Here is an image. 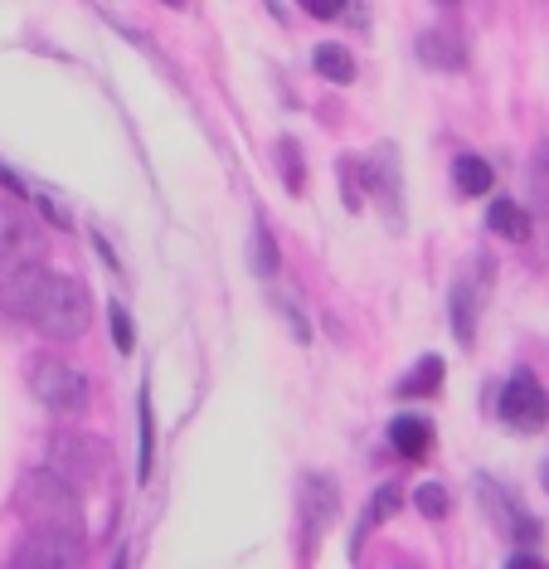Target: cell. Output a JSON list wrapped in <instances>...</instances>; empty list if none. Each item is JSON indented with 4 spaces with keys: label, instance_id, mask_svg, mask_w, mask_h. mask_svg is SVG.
<instances>
[{
    "label": "cell",
    "instance_id": "obj_2",
    "mask_svg": "<svg viewBox=\"0 0 549 569\" xmlns=\"http://www.w3.org/2000/svg\"><path fill=\"white\" fill-rule=\"evenodd\" d=\"M16 507L30 521V530H63V536H83V491L59 482L49 468H34L16 491Z\"/></svg>",
    "mask_w": 549,
    "mask_h": 569
},
{
    "label": "cell",
    "instance_id": "obj_29",
    "mask_svg": "<svg viewBox=\"0 0 549 569\" xmlns=\"http://www.w3.org/2000/svg\"><path fill=\"white\" fill-rule=\"evenodd\" d=\"M545 491H549V462H545Z\"/></svg>",
    "mask_w": 549,
    "mask_h": 569
},
{
    "label": "cell",
    "instance_id": "obj_15",
    "mask_svg": "<svg viewBox=\"0 0 549 569\" xmlns=\"http://www.w3.org/2000/svg\"><path fill=\"white\" fill-rule=\"evenodd\" d=\"M448 317H452L457 341L472 346V341H477V292L467 288V282H452V292H448Z\"/></svg>",
    "mask_w": 549,
    "mask_h": 569
},
{
    "label": "cell",
    "instance_id": "obj_23",
    "mask_svg": "<svg viewBox=\"0 0 549 569\" xmlns=\"http://www.w3.org/2000/svg\"><path fill=\"white\" fill-rule=\"evenodd\" d=\"M413 507L428 516V521H442V516H448V507H452V497H448V487L442 482H423L413 491Z\"/></svg>",
    "mask_w": 549,
    "mask_h": 569
},
{
    "label": "cell",
    "instance_id": "obj_21",
    "mask_svg": "<svg viewBox=\"0 0 549 569\" xmlns=\"http://www.w3.org/2000/svg\"><path fill=\"white\" fill-rule=\"evenodd\" d=\"M399 507H403V491H399L395 482H385V487L375 491L370 511H365V526H360V536H365V530H375V526H385L389 516H399Z\"/></svg>",
    "mask_w": 549,
    "mask_h": 569
},
{
    "label": "cell",
    "instance_id": "obj_16",
    "mask_svg": "<svg viewBox=\"0 0 549 569\" xmlns=\"http://www.w3.org/2000/svg\"><path fill=\"white\" fill-rule=\"evenodd\" d=\"M137 429H141V452H137V477L147 482L156 462V413H151V385H141L137 395Z\"/></svg>",
    "mask_w": 549,
    "mask_h": 569
},
{
    "label": "cell",
    "instance_id": "obj_25",
    "mask_svg": "<svg viewBox=\"0 0 549 569\" xmlns=\"http://www.w3.org/2000/svg\"><path fill=\"white\" fill-rule=\"evenodd\" d=\"M341 180H346V204L360 210L365 204V190H360V161H341Z\"/></svg>",
    "mask_w": 549,
    "mask_h": 569
},
{
    "label": "cell",
    "instance_id": "obj_7",
    "mask_svg": "<svg viewBox=\"0 0 549 569\" xmlns=\"http://www.w3.org/2000/svg\"><path fill=\"white\" fill-rule=\"evenodd\" d=\"M496 413H501V423H511V429H520V433L545 429V423H549V390L540 385V375H535V370H516L511 380H506Z\"/></svg>",
    "mask_w": 549,
    "mask_h": 569
},
{
    "label": "cell",
    "instance_id": "obj_30",
    "mask_svg": "<svg viewBox=\"0 0 549 569\" xmlns=\"http://www.w3.org/2000/svg\"><path fill=\"white\" fill-rule=\"evenodd\" d=\"M399 569H418V565H399Z\"/></svg>",
    "mask_w": 549,
    "mask_h": 569
},
{
    "label": "cell",
    "instance_id": "obj_1",
    "mask_svg": "<svg viewBox=\"0 0 549 569\" xmlns=\"http://www.w3.org/2000/svg\"><path fill=\"white\" fill-rule=\"evenodd\" d=\"M0 302H6V312L30 321L49 341H78V336L93 327V297H88V288L44 263L0 278Z\"/></svg>",
    "mask_w": 549,
    "mask_h": 569
},
{
    "label": "cell",
    "instance_id": "obj_28",
    "mask_svg": "<svg viewBox=\"0 0 549 569\" xmlns=\"http://www.w3.org/2000/svg\"><path fill=\"white\" fill-rule=\"evenodd\" d=\"M127 565H132V555H127V550H117V560H112V569H127Z\"/></svg>",
    "mask_w": 549,
    "mask_h": 569
},
{
    "label": "cell",
    "instance_id": "obj_4",
    "mask_svg": "<svg viewBox=\"0 0 549 569\" xmlns=\"http://www.w3.org/2000/svg\"><path fill=\"white\" fill-rule=\"evenodd\" d=\"M30 390H34L39 405H44L49 413H59V419H73V413H83L88 405H93V385H88V375L63 356H39L34 360Z\"/></svg>",
    "mask_w": 549,
    "mask_h": 569
},
{
    "label": "cell",
    "instance_id": "obj_6",
    "mask_svg": "<svg viewBox=\"0 0 549 569\" xmlns=\"http://www.w3.org/2000/svg\"><path fill=\"white\" fill-rule=\"evenodd\" d=\"M44 253H49L44 224L24 214L20 204H0V278L44 263Z\"/></svg>",
    "mask_w": 549,
    "mask_h": 569
},
{
    "label": "cell",
    "instance_id": "obj_10",
    "mask_svg": "<svg viewBox=\"0 0 549 569\" xmlns=\"http://www.w3.org/2000/svg\"><path fill=\"white\" fill-rule=\"evenodd\" d=\"M360 176H365V196H375L379 204H385L389 219H399L403 186H399V151H395V141H379L370 157L360 161Z\"/></svg>",
    "mask_w": 549,
    "mask_h": 569
},
{
    "label": "cell",
    "instance_id": "obj_18",
    "mask_svg": "<svg viewBox=\"0 0 549 569\" xmlns=\"http://www.w3.org/2000/svg\"><path fill=\"white\" fill-rule=\"evenodd\" d=\"M438 385H442V360L438 356H423L418 366L399 380V395L403 399H428V395H438Z\"/></svg>",
    "mask_w": 549,
    "mask_h": 569
},
{
    "label": "cell",
    "instance_id": "obj_32",
    "mask_svg": "<svg viewBox=\"0 0 549 569\" xmlns=\"http://www.w3.org/2000/svg\"><path fill=\"white\" fill-rule=\"evenodd\" d=\"M442 6H452V0H442Z\"/></svg>",
    "mask_w": 549,
    "mask_h": 569
},
{
    "label": "cell",
    "instance_id": "obj_8",
    "mask_svg": "<svg viewBox=\"0 0 549 569\" xmlns=\"http://www.w3.org/2000/svg\"><path fill=\"white\" fill-rule=\"evenodd\" d=\"M6 569H83V536H63V530H30Z\"/></svg>",
    "mask_w": 549,
    "mask_h": 569
},
{
    "label": "cell",
    "instance_id": "obj_3",
    "mask_svg": "<svg viewBox=\"0 0 549 569\" xmlns=\"http://www.w3.org/2000/svg\"><path fill=\"white\" fill-rule=\"evenodd\" d=\"M341 516V482L331 472H317L307 468L297 477V546H302V565L317 560L326 530L336 526Z\"/></svg>",
    "mask_w": 549,
    "mask_h": 569
},
{
    "label": "cell",
    "instance_id": "obj_14",
    "mask_svg": "<svg viewBox=\"0 0 549 569\" xmlns=\"http://www.w3.org/2000/svg\"><path fill=\"white\" fill-rule=\"evenodd\" d=\"M487 229H491V234H501V239H526V234H530L526 204H516L511 196H496V200L487 204Z\"/></svg>",
    "mask_w": 549,
    "mask_h": 569
},
{
    "label": "cell",
    "instance_id": "obj_31",
    "mask_svg": "<svg viewBox=\"0 0 549 569\" xmlns=\"http://www.w3.org/2000/svg\"><path fill=\"white\" fill-rule=\"evenodd\" d=\"M166 6H180V0H166Z\"/></svg>",
    "mask_w": 549,
    "mask_h": 569
},
{
    "label": "cell",
    "instance_id": "obj_5",
    "mask_svg": "<svg viewBox=\"0 0 549 569\" xmlns=\"http://www.w3.org/2000/svg\"><path fill=\"white\" fill-rule=\"evenodd\" d=\"M44 468L54 472L59 482H69L73 491H88L108 477L112 452H108V443H98V438H88V433H54L49 438Z\"/></svg>",
    "mask_w": 549,
    "mask_h": 569
},
{
    "label": "cell",
    "instance_id": "obj_22",
    "mask_svg": "<svg viewBox=\"0 0 549 569\" xmlns=\"http://www.w3.org/2000/svg\"><path fill=\"white\" fill-rule=\"evenodd\" d=\"M278 157H282V180H287V190H292V196H302V190H307L302 147H297L292 137H282V141H278Z\"/></svg>",
    "mask_w": 549,
    "mask_h": 569
},
{
    "label": "cell",
    "instance_id": "obj_20",
    "mask_svg": "<svg viewBox=\"0 0 549 569\" xmlns=\"http://www.w3.org/2000/svg\"><path fill=\"white\" fill-rule=\"evenodd\" d=\"M248 258H253L258 278H278L282 273V249H278V239H272V229L263 224V219L253 224V249H248Z\"/></svg>",
    "mask_w": 549,
    "mask_h": 569
},
{
    "label": "cell",
    "instance_id": "obj_13",
    "mask_svg": "<svg viewBox=\"0 0 549 569\" xmlns=\"http://www.w3.org/2000/svg\"><path fill=\"white\" fill-rule=\"evenodd\" d=\"M418 59H423L428 69H442V73L467 69V49L457 44L452 34H438V30H428L423 40H418Z\"/></svg>",
    "mask_w": 549,
    "mask_h": 569
},
{
    "label": "cell",
    "instance_id": "obj_12",
    "mask_svg": "<svg viewBox=\"0 0 549 569\" xmlns=\"http://www.w3.org/2000/svg\"><path fill=\"white\" fill-rule=\"evenodd\" d=\"M452 180H457V196L481 200V196H491L496 171H491V161H487V157H477V151H462V157L452 161Z\"/></svg>",
    "mask_w": 549,
    "mask_h": 569
},
{
    "label": "cell",
    "instance_id": "obj_17",
    "mask_svg": "<svg viewBox=\"0 0 549 569\" xmlns=\"http://www.w3.org/2000/svg\"><path fill=\"white\" fill-rule=\"evenodd\" d=\"M311 63H317L321 79H331V83H356V59H350L346 44H317V49H311Z\"/></svg>",
    "mask_w": 549,
    "mask_h": 569
},
{
    "label": "cell",
    "instance_id": "obj_24",
    "mask_svg": "<svg viewBox=\"0 0 549 569\" xmlns=\"http://www.w3.org/2000/svg\"><path fill=\"white\" fill-rule=\"evenodd\" d=\"M108 321H112V341H117V351L122 356H132L137 351V331H132V312H127L122 302H112L108 307Z\"/></svg>",
    "mask_w": 549,
    "mask_h": 569
},
{
    "label": "cell",
    "instance_id": "obj_26",
    "mask_svg": "<svg viewBox=\"0 0 549 569\" xmlns=\"http://www.w3.org/2000/svg\"><path fill=\"white\" fill-rule=\"evenodd\" d=\"M302 6H307V16L331 20V16H341V6H346V0H302Z\"/></svg>",
    "mask_w": 549,
    "mask_h": 569
},
{
    "label": "cell",
    "instance_id": "obj_27",
    "mask_svg": "<svg viewBox=\"0 0 549 569\" xmlns=\"http://www.w3.org/2000/svg\"><path fill=\"white\" fill-rule=\"evenodd\" d=\"M506 569H549V565H540L530 550H516V555H511V565H506Z\"/></svg>",
    "mask_w": 549,
    "mask_h": 569
},
{
    "label": "cell",
    "instance_id": "obj_19",
    "mask_svg": "<svg viewBox=\"0 0 549 569\" xmlns=\"http://www.w3.org/2000/svg\"><path fill=\"white\" fill-rule=\"evenodd\" d=\"M526 186H530V210H535V214H549V137L530 151Z\"/></svg>",
    "mask_w": 549,
    "mask_h": 569
},
{
    "label": "cell",
    "instance_id": "obj_9",
    "mask_svg": "<svg viewBox=\"0 0 549 569\" xmlns=\"http://www.w3.org/2000/svg\"><path fill=\"white\" fill-rule=\"evenodd\" d=\"M477 491H481V501H487V511H491L496 530H501V536L511 540V546L535 550V546L545 540V526L535 521V516H526V507H516V501L501 491V482H491V477H477Z\"/></svg>",
    "mask_w": 549,
    "mask_h": 569
},
{
    "label": "cell",
    "instance_id": "obj_11",
    "mask_svg": "<svg viewBox=\"0 0 549 569\" xmlns=\"http://www.w3.org/2000/svg\"><path fill=\"white\" fill-rule=\"evenodd\" d=\"M389 443H395L399 458L423 462V458H428V448H433V423L418 419V413H399V419L389 423Z\"/></svg>",
    "mask_w": 549,
    "mask_h": 569
}]
</instances>
